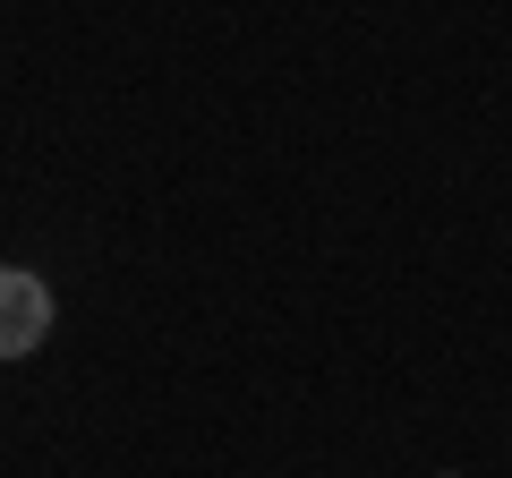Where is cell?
<instances>
[{
  "mask_svg": "<svg viewBox=\"0 0 512 478\" xmlns=\"http://www.w3.org/2000/svg\"><path fill=\"white\" fill-rule=\"evenodd\" d=\"M444 478H461V470H444Z\"/></svg>",
  "mask_w": 512,
  "mask_h": 478,
  "instance_id": "cell-2",
  "label": "cell"
},
{
  "mask_svg": "<svg viewBox=\"0 0 512 478\" xmlns=\"http://www.w3.org/2000/svg\"><path fill=\"white\" fill-rule=\"evenodd\" d=\"M52 282L35 265H0V359H26V350L52 342Z\"/></svg>",
  "mask_w": 512,
  "mask_h": 478,
  "instance_id": "cell-1",
  "label": "cell"
}]
</instances>
